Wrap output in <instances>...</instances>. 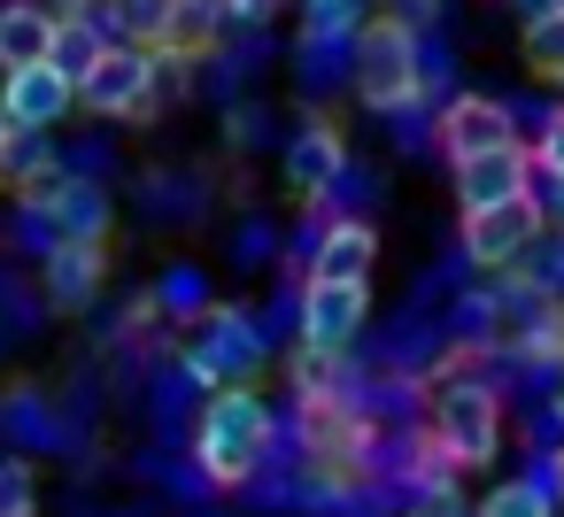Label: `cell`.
<instances>
[{
  "label": "cell",
  "mask_w": 564,
  "mask_h": 517,
  "mask_svg": "<svg viewBox=\"0 0 564 517\" xmlns=\"http://www.w3.org/2000/svg\"><path fill=\"white\" fill-rule=\"evenodd\" d=\"M271 448H279V409L256 386H217L202 402V417H194V471L217 494L256 486V471L271 463Z\"/></svg>",
  "instance_id": "obj_1"
},
{
  "label": "cell",
  "mask_w": 564,
  "mask_h": 517,
  "mask_svg": "<svg viewBox=\"0 0 564 517\" xmlns=\"http://www.w3.org/2000/svg\"><path fill=\"white\" fill-rule=\"evenodd\" d=\"M456 471H487L502 448V394L487 378H433L425 386V425H417Z\"/></svg>",
  "instance_id": "obj_2"
},
{
  "label": "cell",
  "mask_w": 564,
  "mask_h": 517,
  "mask_svg": "<svg viewBox=\"0 0 564 517\" xmlns=\"http://www.w3.org/2000/svg\"><path fill=\"white\" fill-rule=\"evenodd\" d=\"M348 86L371 117H394L410 101H425V32L394 24V16H371L356 32V63H348Z\"/></svg>",
  "instance_id": "obj_3"
},
{
  "label": "cell",
  "mask_w": 564,
  "mask_h": 517,
  "mask_svg": "<svg viewBox=\"0 0 564 517\" xmlns=\"http://www.w3.org/2000/svg\"><path fill=\"white\" fill-rule=\"evenodd\" d=\"M178 371L194 378V386H248L256 371H263V324L240 309V301H209L202 317H194V332H186V348H178Z\"/></svg>",
  "instance_id": "obj_4"
},
{
  "label": "cell",
  "mask_w": 564,
  "mask_h": 517,
  "mask_svg": "<svg viewBox=\"0 0 564 517\" xmlns=\"http://www.w3.org/2000/svg\"><path fill=\"white\" fill-rule=\"evenodd\" d=\"M78 109L101 117V124H148L163 101H155V47L140 40H117L86 78H78Z\"/></svg>",
  "instance_id": "obj_5"
},
{
  "label": "cell",
  "mask_w": 564,
  "mask_h": 517,
  "mask_svg": "<svg viewBox=\"0 0 564 517\" xmlns=\"http://www.w3.org/2000/svg\"><path fill=\"white\" fill-rule=\"evenodd\" d=\"M510 117H518V109L495 101V94H448V101L433 109V147H441V163L456 170V163H471V155L510 147V140H518Z\"/></svg>",
  "instance_id": "obj_6"
},
{
  "label": "cell",
  "mask_w": 564,
  "mask_h": 517,
  "mask_svg": "<svg viewBox=\"0 0 564 517\" xmlns=\"http://www.w3.org/2000/svg\"><path fill=\"white\" fill-rule=\"evenodd\" d=\"M541 232H549V209L533 194H518V201H495V209H471L464 217V255L479 271H518Z\"/></svg>",
  "instance_id": "obj_7"
},
{
  "label": "cell",
  "mask_w": 564,
  "mask_h": 517,
  "mask_svg": "<svg viewBox=\"0 0 564 517\" xmlns=\"http://www.w3.org/2000/svg\"><path fill=\"white\" fill-rule=\"evenodd\" d=\"M340 170H348V140H340V124H325V117H302V124H294V140H286V155H279V178H286V194L317 209V201H333Z\"/></svg>",
  "instance_id": "obj_8"
},
{
  "label": "cell",
  "mask_w": 564,
  "mask_h": 517,
  "mask_svg": "<svg viewBox=\"0 0 564 517\" xmlns=\"http://www.w3.org/2000/svg\"><path fill=\"white\" fill-rule=\"evenodd\" d=\"M101 286H109V240H55V248L40 255V301H47L55 317L94 309Z\"/></svg>",
  "instance_id": "obj_9"
},
{
  "label": "cell",
  "mask_w": 564,
  "mask_h": 517,
  "mask_svg": "<svg viewBox=\"0 0 564 517\" xmlns=\"http://www.w3.org/2000/svg\"><path fill=\"white\" fill-rule=\"evenodd\" d=\"M379 271V224L371 217H325L310 232V286H371Z\"/></svg>",
  "instance_id": "obj_10"
},
{
  "label": "cell",
  "mask_w": 564,
  "mask_h": 517,
  "mask_svg": "<svg viewBox=\"0 0 564 517\" xmlns=\"http://www.w3.org/2000/svg\"><path fill=\"white\" fill-rule=\"evenodd\" d=\"M70 109H78V86L55 78V63L0 70V124H9V132H55Z\"/></svg>",
  "instance_id": "obj_11"
},
{
  "label": "cell",
  "mask_w": 564,
  "mask_h": 517,
  "mask_svg": "<svg viewBox=\"0 0 564 517\" xmlns=\"http://www.w3.org/2000/svg\"><path fill=\"white\" fill-rule=\"evenodd\" d=\"M448 178H456V209H464V217H471V209H495V201H518V194H533V147L510 140V147H495V155L456 163Z\"/></svg>",
  "instance_id": "obj_12"
},
{
  "label": "cell",
  "mask_w": 564,
  "mask_h": 517,
  "mask_svg": "<svg viewBox=\"0 0 564 517\" xmlns=\"http://www.w3.org/2000/svg\"><path fill=\"white\" fill-rule=\"evenodd\" d=\"M364 317H371V286H302V348L310 355H348Z\"/></svg>",
  "instance_id": "obj_13"
},
{
  "label": "cell",
  "mask_w": 564,
  "mask_h": 517,
  "mask_svg": "<svg viewBox=\"0 0 564 517\" xmlns=\"http://www.w3.org/2000/svg\"><path fill=\"white\" fill-rule=\"evenodd\" d=\"M55 47V16L40 0H0V70H32Z\"/></svg>",
  "instance_id": "obj_14"
},
{
  "label": "cell",
  "mask_w": 564,
  "mask_h": 517,
  "mask_svg": "<svg viewBox=\"0 0 564 517\" xmlns=\"http://www.w3.org/2000/svg\"><path fill=\"white\" fill-rule=\"evenodd\" d=\"M47 217H55L63 240H109V186L101 178H63Z\"/></svg>",
  "instance_id": "obj_15"
},
{
  "label": "cell",
  "mask_w": 564,
  "mask_h": 517,
  "mask_svg": "<svg viewBox=\"0 0 564 517\" xmlns=\"http://www.w3.org/2000/svg\"><path fill=\"white\" fill-rule=\"evenodd\" d=\"M101 55H109V40H101V32H94L86 16H70V24H55V47H47V63H55V78H70V86H78V78H86V70H94Z\"/></svg>",
  "instance_id": "obj_16"
},
{
  "label": "cell",
  "mask_w": 564,
  "mask_h": 517,
  "mask_svg": "<svg viewBox=\"0 0 564 517\" xmlns=\"http://www.w3.org/2000/svg\"><path fill=\"white\" fill-rule=\"evenodd\" d=\"M348 63H356V40H302L294 47V86L325 94V78H348Z\"/></svg>",
  "instance_id": "obj_17"
},
{
  "label": "cell",
  "mask_w": 564,
  "mask_h": 517,
  "mask_svg": "<svg viewBox=\"0 0 564 517\" xmlns=\"http://www.w3.org/2000/svg\"><path fill=\"white\" fill-rule=\"evenodd\" d=\"M471 517H556V494H549L541 479H502V486L479 494Z\"/></svg>",
  "instance_id": "obj_18"
},
{
  "label": "cell",
  "mask_w": 564,
  "mask_h": 517,
  "mask_svg": "<svg viewBox=\"0 0 564 517\" xmlns=\"http://www.w3.org/2000/svg\"><path fill=\"white\" fill-rule=\"evenodd\" d=\"M371 24V0H302V40H356Z\"/></svg>",
  "instance_id": "obj_19"
},
{
  "label": "cell",
  "mask_w": 564,
  "mask_h": 517,
  "mask_svg": "<svg viewBox=\"0 0 564 517\" xmlns=\"http://www.w3.org/2000/svg\"><path fill=\"white\" fill-rule=\"evenodd\" d=\"M525 63H533V78H556L564 86V9L525 16Z\"/></svg>",
  "instance_id": "obj_20"
},
{
  "label": "cell",
  "mask_w": 564,
  "mask_h": 517,
  "mask_svg": "<svg viewBox=\"0 0 564 517\" xmlns=\"http://www.w3.org/2000/svg\"><path fill=\"white\" fill-rule=\"evenodd\" d=\"M155 309H171V317H202L209 309V278L194 271V263H171L163 278H155V294H148Z\"/></svg>",
  "instance_id": "obj_21"
},
{
  "label": "cell",
  "mask_w": 564,
  "mask_h": 517,
  "mask_svg": "<svg viewBox=\"0 0 564 517\" xmlns=\"http://www.w3.org/2000/svg\"><path fill=\"white\" fill-rule=\"evenodd\" d=\"M0 517H40V471H32V455H0Z\"/></svg>",
  "instance_id": "obj_22"
},
{
  "label": "cell",
  "mask_w": 564,
  "mask_h": 517,
  "mask_svg": "<svg viewBox=\"0 0 564 517\" xmlns=\"http://www.w3.org/2000/svg\"><path fill=\"white\" fill-rule=\"evenodd\" d=\"M171 9H178V0H109V16H117V32H124V40H140V47H155V40H163Z\"/></svg>",
  "instance_id": "obj_23"
},
{
  "label": "cell",
  "mask_w": 564,
  "mask_h": 517,
  "mask_svg": "<svg viewBox=\"0 0 564 517\" xmlns=\"http://www.w3.org/2000/svg\"><path fill=\"white\" fill-rule=\"evenodd\" d=\"M533 178H564V101L541 117V140H533Z\"/></svg>",
  "instance_id": "obj_24"
},
{
  "label": "cell",
  "mask_w": 564,
  "mask_h": 517,
  "mask_svg": "<svg viewBox=\"0 0 564 517\" xmlns=\"http://www.w3.org/2000/svg\"><path fill=\"white\" fill-rule=\"evenodd\" d=\"M0 417H9V425H17L24 440H47V432H55V425H47V402H40V394H9V402H0Z\"/></svg>",
  "instance_id": "obj_25"
},
{
  "label": "cell",
  "mask_w": 564,
  "mask_h": 517,
  "mask_svg": "<svg viewBox=\"0 0 564 517\" xmlns=\"http://www.w3.org/2000/svg\"><path fill=\"white\" fill-rule=\"evenodd\" d=\"M263 117H271L263 101H232V109H225V140H232V147H256V140L271 132Z\"/></svg>",
  "instance_id": "obj_26"
},
{
  "label": "cell",
  "mask_w": 564,
  "mask_h": 517,
  "mask_svg": "<svg viewBox=\"0 0 564 517\" xmlns=\"http://www.w3.org/2000/svg\"><path fill=\"white\" fill-rule=\"evenodd\" d=\"M217 9H225V32H271L279 0H217Z\"/></svg>",
  "instance_id": "obj_27"
},
{
  "label": "cell",
  "mask_w": 564,
  "mask_h": 517,
  "mask_svg": "<svg viewBox=\"0 0 564 517\" xmlns=\"http://www.w3.org/2000/svg\"><path fill=\"white\" fill-rule=\"evenodd\" d=\"M263 248H271V232H263V224H240V240H232V255H240V263H263Z\"/></svg>",
  "instance_id": "obj_28"
},
{
  "label": "cell",
  "mask_w": 564,
  "mask_h": 517,
  "mask_svg": "<svg viewBox=\"0 0 564 517\" xmlns=\"http://www.w3.org/2000/svg\"><path fill=\"white\" fill-rule=\"evenodd\" d=\"M533 479H541V486H549V494H556V509H564V448H556V455H549V463H541V471H533Z\"/></svg>",
  "instance_id": "obj_29"
},
{
  "label": "cell",
  "mask_w": 564,
  "mask_h": 517,
  "mask_svg": "<svg viewBox=\"0 0 564 517\" xmlns=\"http://www.w3.org/2000/svg\"><path fill=\"white\" fill-rule=\"evenodd\" d=\"M417 517H471V509H464V502L448 494V502H417Z\"/></svg>",
  "instance_id": "obj_30"
}]
</instances>
